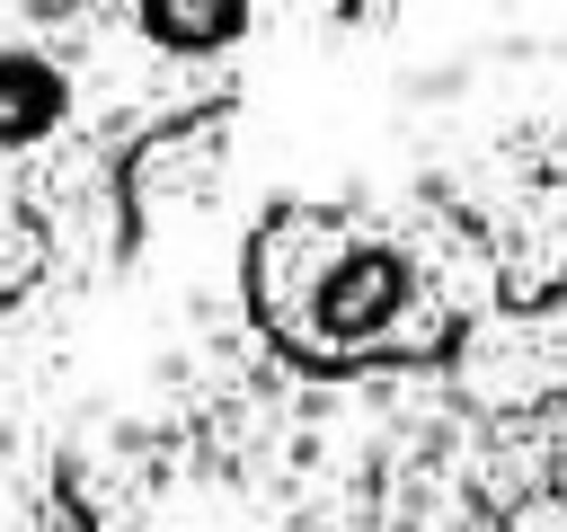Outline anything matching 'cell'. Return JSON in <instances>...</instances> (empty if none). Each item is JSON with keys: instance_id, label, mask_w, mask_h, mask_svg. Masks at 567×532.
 <instances>
[{"instance_id": "obj_1", "label": "cell", "mask_w": 567, "mask_h": 532, "mask_svg": "<svg viewBox=\"0 0 567 532\" xmlns=\"http://www.w3.org/2000/svg\"><path fill=\"white\" fill-rule=\"evenodd\" d=\"M221 98L230 80L159 62L97 0H0V213L53 266H115L133 160Z\"/></svg>"}, {"instance_id": "obj_3", "label": "cell", "mask_w": 567, "mask_h": 532, "mask_svg": "<svg viewBox=\"0 0 567 532\" xmlns=\"http://www.w3.org/2000/svg\"><path fill=\"white\" fill-rule=\"evenodd\" d=\"M97 9L133 44H151L177 71H204V80H230L239 35H248V0H97Z\"/></svg>"}, {"instance_id": "obj_2", "label": "cell", "mask_w": 567, "mask_h": 532, "mask_svg": "<svg viewBox=\"0 0 567 532\" xmlns=\"http://www.w3.org/2000/svg\"><path fill=\"white\" fill-rule=\"evenodd\" d=\"M257 328L310 372L443 364L470 346V301L452 257L354 204H275L248 248Z\"/></svg>"}, {"instance_id": "obj_4", "label": "cell", "mask_w": 567, "mask_h": 532, "mask_svg": "<svg viewBox=\"0 0 567 532\" xmlns=\"http://www.w3.org/2000/svg\"><path fill=\"white\" fill-rule=\"evenodd\" d=\"M0 532H89L71 479L44 452H27V443L0 452Z\"/></svg>"}]
</instances>
